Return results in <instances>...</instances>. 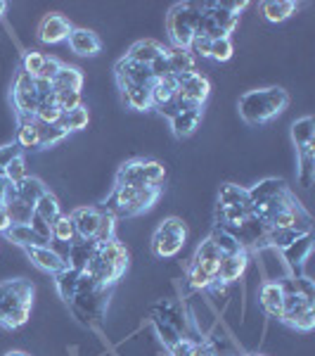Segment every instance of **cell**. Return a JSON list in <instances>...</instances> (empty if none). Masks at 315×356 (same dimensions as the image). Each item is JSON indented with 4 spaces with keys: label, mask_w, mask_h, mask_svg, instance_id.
<instances>
[{
    "label": "cell",
    "mask_w": 315,
    "mask_h": 356,
    "mask_svg": "<svg viewBox=\"0 0 315 356\" xmlns=\"http://www.w3.org/2000/svg\"><path fill=\"white\" fill-rule=\"evenodd\" d=\"M71 22L67 19L65 15H45L38 24V41L45 45H57V43H65L71 33Z\"/></svg>",
    "instance_id": "10"
},
{
    "label": "cell",
    "mask_w": 315,
    "mask_h": 356,
    "mask_svg": "<svg viewBox=\"0 0 315 356\" xmlns=\"http://www.w3.org/2000/svg\"><path fill=\"white\" fill-rule=\"evenodd\" d=\"M12 186H15V195H17V197H19L22 202H26L28 207L36 204L38 200H41V195L48 191L41 178H33V176L22 178L19 183H12Z\"/></svg>",
    "instance_id": "27"
},
{
    "label": "cell",
    "mask_w": 315,
    "mask_h": 356,
    "mask_svg": "<svg viewBox=\"0 0 315 356\" xmlns=\"http://www.w3.org/2000/svg\"><path fill=\"white\" fill-rule=\"evenodd\" d=\"M315 145V143H313ZM306 145V147H296V157H299V169H296V176H299V183L303 188H311L313 178H315V147Z\"/></svg>",
    "instance_id": "33"
},
{
    "label": "cell",
    "mask_w": 315,
    "mask_h": 356,
    "mask_svg": "<svg viewBox=\"0 0 315 356\" xmlns=\"http://www.w3.org/2000/svg\"><path fill=\"white\" fill-rule=\"evenodd\" d=\"M221 252L219 247H216V243L211 238H206L204 243H199L197 252H194L192 257V264L194 266H199L204 273H209L211 278H216V268H219V261H221Z\"/></svg>",
    "instance_id": "18"
},
{
    "label": "cell",
    "mask_w": 315,
    "mask_h": 356,
    "mask_svg": "<svg viewBox=\"0 0 315 356\" xmlns=\"http://www.w3.org/2000/svg\"><path fill=\"white\" fill-rule=\"evenodd\" d=\"M43 62H45V55L38 53V50H26L22 55V72H26L31 79H36L43 69Z\"/></svg>",
    "instance_id": "44"
},
{
    "label": "cell",
    "mask_w": 315,
    "mask_h": 356,
    "mask_svg": "<svg viewBox=\"0 0 315 356\" xmlns=\"http://www.w3.org/2000/svg\"><path fill=\"white\" fill-rule=\"evenodd\" d=\"M176 90H178V81L176 76H164V79H154V83L150 86L152 93V107H164L169 105L171 100L176 97Z\"/></svg>",
    "instance_id": "29"
},
{
    "label": "cell",
    "mask_w": 315,
    "mask_h": 356,
    "mask_svg": "<svg viewBox=\"0 0 315 356\" xmlns=\"http://www.w3.org/2000/svg\"><path fill=\"white\" fill-rule=\"evenodd\" d=\"M301 235H306V233L291 231V228H266L263 245H271V247H278V250H284V247H289L291 243H296Z\"/></svg>",
    "instance_id": "37"
},
{
    "label": "cell",
    "mask_w": 315,
    "mask_h": 356,
    "mask_svg": "<svg viewBox=\"0 0 315 356\" xmlns=\"http://www.w3.org/2000/svg\"><path fill=\"white\" fill-rule=\"evenodd\" d=\"M261 10L268 22L280 24V22L289 19V17L299 10V3H294V0H268V3L261 5Z\"/></svg>",
    "instance_id": "31"
},
{
    "label": "cell",
    "mask_w": 315,
    "mask_h": 356,
    "mask_svg": "<svg viewBox=\"0 0 315 356\" xmlns=\"http://www.w3.org/2000/svg\"><path fill=\"white\" fill-rule=\"evenodd\" d=\"M10 226H12V223H10L8 209H5V204L0 202V233H5V231H8Z\"/></svg>",
    "instance_id": "57"
},
{
    "label": "cell",
    "mask_w": 315,
    "mask_h": 356,
    "mask_svg": "<svg viewBox=\"0 0 315 356\" xmlns=\"http://www.w3.org/2000/svg\"><path fill=\"white\" fill-rule=\"evenodd\" d=\"M97 257L100 259H105L107 264H112V266H117V268H128V250L119 243L117 238L110 240V243H102V245H97Z\"/></svg>",
    "instance_id": "30"
},
{
    "label": "cell",
    "mask_w": 315,
    "mask_h": 356,
    "mask_svg": "<svg viewBox=\"0 0 315 356\" xmlns=\"http://www.w3.org/2000/svg\"><path fill=\"white\" fill-rule=\"evenodd\" d=\"M166 60H169V69L171 76H178V74H187L194 72V57L187 53V50L180 48H166Z\"/></svg>",
    "instance_id": "34"
},
{
    "label": "cell",
    "mask_w": 315,
    "mask_h": 356,
    "mask_svg": "<svg viewBox=\"0 0 315 356\" xmlns=\"http://www.w3.org/2000/svg\"><path fill=\"white\" fill-rule=\"evenodd\" d=\"M209 48H211V38L194 36L192 43H190V48H187V53H190L192 57L194 55H197V57H209Z\"/></svg>",
    "instance_id": "55"
},
{
    "label": "cell",
    "mask_w": 315,
    "mask_h": 356,
    "mask_svg": "<svg viewBox=\"0 0 315 356\" xmlns=\"http://www.w3.org/2000/svg\"><path fill=\"white\" fill-rule=\"evenodd\" d=\"M311 252H313V235L306 233V235H301L296 243L284 247L282 254H284V261H287L291 268H296V266H301L308 257H311Z\"/></svg>",
    "instance_id": "28"
},
{
    "label": "cell",
    "mask_w": 315,
    "mask_h": 356,
    "mask_svg": "<svg viewBox=\"0 0 315 356\" xmlns=\"http://www.w3.org/2000/svg\"><path fill=\"white\" fill-rule=\"evenodd\" d=\"M55 105L60 107V112L76 110V107L83 105L81 93H76V90H60V93H55Z\"/></svg>",
    "instance_id": "46"
},
{
    "label": "cell",
    "mask_w": 315,
    "mask_h": 356,
    "mask_svg": "<svg viewBox=\"0 0 315 356\" xmlns=\"http://www.w3.org/2000/svg\"><path fill=\"white\" fill-rule=\"evenodd\" d=\"M280 283H282L284 290V312L280 321L299 332H311L315 328V300L296 292L291 278H284Z\"/></svg>",
    "instance_id": "5"
},
{
    "label": "cell",
    "mask_w": 315,
    "mask_h": 356,
    "mask_svg": "<svg viewBox=\"0 0 315 356\" xmlns=\"http://www.w3.org/2000/svg\"><path fill=\"white\" fill-rule=\"evenodd\" d=\"M33 288L24 278H12L0 283V328L17 330L28 323L33 307Z\"/></svg>",
    "instance_id": "1"
},
{
    "label": "cell",
    "mask_w": 315,
    "mask_h": 356,
    "mask_svg": "<svg viewBox=\"0 0 315 356\" xmlns=\"http://www.w3.org/2000/svg\"><path fill=\"white\" fill-rule=\"evenodd\" d=\"M22 178H26L24 154H19V157H15L12 162L8 164V169H5V181H8V183H19Z\"/></svg>",
    "instance_id": "50"
},
{
    "label": "cell",
    "mask_w": 315,
    "mask_h": 356,
    "mask_svg": "<svg viewBox=\"0 0 315 356\" xmlns=\"http://www.w3.org/2000/svg\"><path fill=\"white\" fill-rule=\"evenodd\" d=\"M124 93V100L130 110L137 112H145L152 110V93H150V86H140V83H119Z\"/></svg>",
    "instance_id": "20"
},
{
    "label": "cell",
    "mask_w": 315,
    "mask_h": 356,
    "mask_svg": "<svg viewBox=\"0 0 315 356\" xmlns=\"http://www.w3.org/2000/svg\"><path fill=\"white\" fill-rule=\"evenodd\" d=\"M8 191H10V183L5 181V178H0V202H5V197H8Z\"/></svg>",
    "instance_id": "58"
},
{
    "label": "cell",
    "mask_w": 315,
    "mask_h": 356,
    "mask_svg": "<svg viewBox=\"0 0 315 356\" xmlns=\"http://www.w3.org/2000/svg\"><path fill=\"white\" fill-rule=\"evenodd\" d=\"M202 124V110H180L171 117V131L176 138H190Z\"/></svg>",
    "instance_id": "19"
},
{
    "label": "cell",
    "mask_w": 315,
    "mask_h": 356,
    "mask_svg": "<svg viewBox=\"0 0 315 356\" xmlns=\"http://www.w3.org/2000/svg\"><path fill=\"white\" fill-rule=\"evenodd\" d=\"M164 45L159 41H152V38H145V41H137L130 45V50L126 53V57L133 62H140V65H147L150 67L159 55H164Z\"/></svg>",
    "instance_id": "22"
},
{
    "label": "cell",
    "mask_w": 315,
    "mask_h": 356,
    "mask_svg": "<svg viewBox=\"0 0 315 356\" xmlns=\"http://www.w3.org/2000/svg\"><path fill=\"white\" fill-rule=\"evenodd\" d=\"M12 95H36V79H31L19 69L12 81Z\"/></svg>",
    "instance_id": "47"
},
{
    "label": "cell",
    "mask_w": 315,
    "mask_h": 356,
    "mask_svg": "<svg viewBox=\"0 0 315 356\" xmlns=\"http://www.w3.org/2000/svg\"><path fill=\"white\" fill-rule=\"evenodd\" d=\"M53 240H57V243H65L67 247L76 240V228H74L69 214H60L53 221Z\"/></svg>",
    "instance_id": "40"
},
{
    "label": "cell",
    "mask_w": 315,
    "mask_h": 356,
    "mask_svg": "<svg viewBox=\"0 0 315 356\" xmlns=\"http://www.w3.org/2000/svg\"><path fill=\"white\" fill-rule=\"evenodd\" d=\"M235 53V45H232V38L230 36H223V38H216L211 41V48H209V57L216 62H228Z\"/></svg>",
    "instance_id": "43"
},
{
    "label": "cell",
    "mask_w": 315,
    "mask_h": 356,
    "mask_svg": "<svg viewBox=\"0 0 315 356\" xmlns=\"http://www.w3.org/2000/svg\"><path fill=\"white\" fill-rule=\"evenodd\" d=\"M259 302H261V309L271 316V318H278V321L282 318V312H284L282 283H280V280H268V283H263L259 292Z\"/></svg>",
    "instance_id": "15"
},
{
    "label": "cell",
    "mask_w": 315,
    "mask_h": 356,
    "mask_svg": "<svg viewBox=\"0 0 315 356\" xmlns=\"http://www.w3.org/2000/svg\"><path fill=\"white\" fill-rule=\"evenodd\" d=\"M5 209H8V216H10V223L12 226H24V223L31 221L33 216V207H28L26 202H22L19 197L15 195V186L10 183V191H8V197H5Z\"/></svg>",
    "instance_id": "24"
},
{
    "label": "cell",
    "mask_w": 315,
    "mask_h": 356,
    "mask_svg": "<svg viewBox=\"0 0 315 356\" xmlns=\"http://www.w3.org/2000/svg\"><path fill=\"white\" fill-rule=\"evenodd\" d=\"M5 356H31V354H26V352H17V349H15V352H8Z\"/></svg>",
    "instance_id": "59"
},
{
    "label": "cell",
    "mask_w": 315,
    "mask_h": 356,
    "mask_svg": "<svg viewBox=\"0 0 315 356\" xmlns=\"http://www.w3.org/2000/svg\"><path fill=\"white\" fill-rule=\"evenodd\" d=\"M19 119V131H17V145L22 147V152L26 150H41V124L38 119Z\"/></svg>",
    "instance_id": "21"
},
{
    "label": "cell",
    "mask_w": 315,
    "mask_h": 356,
    "mask_svg": "<svg viewBox=\"0 0 315 356\" xmlns=\"http://www.w3.org/2000/svg\"><path fill=\"white\" fill-rule=\"evenodd\" d=\"M3 235L10 240V243L24 247V250H26V247H48L50 245V240L41 238V235L33 231L28 223H24V226H10Z\"/></svg>",
    "instance_id": "23"
},
{
    "label": "cell",
    "mask_w": 315,
    "mask_h": 356,
    "mask_svg": "<svg viewBox=\"0 0 315 356\" xmlns=\"http://www.w3.org/2000/svg\"><path fill=\"white\" fill-rule=\"evenodd\" d=\"M114 231H117V219H114L112 214H102V221H100V228H97L95 233V243L102 245V243H110V240H114Z\"/></svg>",
    "instance_id": "48"
},
{
    "label": "cell",
    "mask_w": 315,
    "mask_h": 356,
    "mask_svg": "<svg viewBox=\"0 0 315 356\" xmlns=\"http://www.w3.org/2000/svg\"><path fill=\"white\" fill-rule=\"evenodd\" d=\"M187 240V228L178 216H169L159 223V228L152 235V252L159 259H173L180 254Z\"/></svg>",
    "instance_id": "7"
},
{
    "label": "cell",
    "mask_w": 315,
    "mask_h": 356,
    "mask_svg": "<svg viewBox=\"0 0 315 356\" xmlns=\"http://www.w3.org/2000/svg\"><path fill=\"white\" fill-rule=\"evenodd\" d=\"M60 117H62V112H60V107H57V105H38L36 119L41 124L55 126V124H60Z\"/></svg>",
    "instance_id": "51"
},
{
    "label": "cell",
    "mask_w": 315,
    "mask_h": 356,
    "mask_svg": "<svg viewBox=\"0 0 315 356\" xmlns=\"http://www.w3.org/2000/svg\"><path fill=\"white\" fill-rule=\"evenodd\" d=\"M67 41H69V48L81 57H95L102 50L100 36H97L95 31H90V29H71Z\"/></svg>",
    "instance_id": "16"
},
{
    "label": "cell",
    "mask_w": 315,
    "mask_h": 356,
    "mask_svg": "<svg viewBox=\"0 0 315 356\" xmlns=\"http://www.w3.org/2000/svg\"><path fill=\"white\" fill-rule=\"evenodd\" d=\"M114 74H117V83H140V86H152L154 83L150 67L128 60L126 55L117 62Z\"/></svg>",
    "instance_id": "14"
},
{
    "label": "cell",
    "mask_w": 315,
    "mask_h": 356,
    "mask_svg": "<svg viewBox=\"0 0 315 356\" xmlns=\"http://www.w3.org/2000/svg\"><path fill=\"white\" fill-rule=\"evenodd\" d=\"M249 266V250H242L237 254H223L216 268V283L219 285H230L235 280H239Z\"/></svg>",
    "instance_id": "11"
},
{
    "label": "cell",
    "mask_w": 315,
    "mask_h": 356,
    "mask_svg": "<svg viewBox=\"0 0 315 356\" xmlns=\"http://www.w3.org/2000/svg\"><path fill=\"white\" fill-rule=\"evenodd\" d=\"M284 191H287V183H284L282 178H266V181H261L259 186H254L249 191L251 207L266 202V200H271V197H275V195H280Z\"/></svg>",
    "instance_id": "32"
},
{
    "label": "cell",
    "mask_w": 315,
    "mask_h": 356,
    "mask_svg": "<svg viewBox=\"0 0 315 356\" xmlns=\"http://www.w3.org/2000/svg\"><path fill=\"white\" fill-rule=\"evenodd\" d=\"M209 238L216 243V247H219L221 254H237V252H242V250H244V247L239 245V240L235 238L232 233L223 231V228H216V231L211 233Z\"/></svg>",
    "instance_id": "41"
},
{
    "label": "cell",
    "mask_w": 315,
    "mask_h": 356,
    "mask_svg": "<svg viewBox=\"0 0 315 356\" xmlns=\"http://www.w3.org/2000/svg\"><path fill=\"white\" fill-rule=\"evenodd\" d=\"M162 197V188H133V186H114L110 197L105 200L102 211L112 214L114 219H130L142 211L152 209Z\"/></svg>",
    "instance_id": "3"
},
{
    "label": "cell",
    "mask_w": 315,
    "mask_h": 356,
    "mask_svg": "<svg viewBox=\"0 0 315 356\" xmlns=\"http://www.w3.org/2000/svg\"><path fill=\"white\" fill-rule=\"evenodd\" d=\"M166 178V169L157 159L137 157L126 162L117 174V186H133V188H162Z\"/></svg>",
    "instance_id": "6"
},
{
    "label": "cell",
    "mask_w": 315,
    "mask_h": 356,
    "mask_svg": "<svg viewBox=\"0 0 315 356\" xmlns=\"http://www.w3.org/2000/svg\"><path fill=\"white\" fill-rule=\"evenodd\" d=\"M5 10H8V3H3V0H0V17L5 15Z\"/></svg>",
    "instance_id": "60"
},
{
    "label": "cell",
    "mask_w": 315,
    "mask_h": 356,
    "mask_svg": "<svg viewBox=\"0 0 315 356\" xmlns=\"http://www.w3.org/2000/svg\"><path fill=\"white\" fill-rule=\"evenodd\" d=\"M247 356H263V354H247Z\"/></svg>",
    "instance_id": "61"
},
{
    "label": "cell",
    "mask_w": 315,
    "mask_h": 356,
    "mask_svg": "<svg viewBox=\"0 0 315 356\" xmlns=\"http://www.w3.org/2000/svg\"><path fill=\"white\" fill-rule=\"evenodd\" d=\"M83 88V72L76 67H69V65H62L57 76L53 79V90L60 93V90H76L81 93Z\"/></svg>",
    "instance_id": "26"
},
{
    "label": "cell",
    "mask_w": 315,
    "mask_h": 356,
    "mask_svg": "<svg viewBox=\"0 0 315 356\" xmlns=\"http://www.w3.org/2000/svg\"><path fill=\"white\" fill-rule=\"evenodd\" d=\"M221 8L239 17V13H242V10L247 8V3H225V0H221Z\"/></svg>",
    "instance_id": "56"
},
{
    "label": "cell",
    "mask_w": 315,
    "mask_h": 356,
    "mask_svg": "<svg viewBox=\"0 0 315 356\" xmlns=\"http://www.w3.org/2000/svg\"><path fill=\"white\" fill-rule=\"evenodd\" d=\"M178 81V90H176V107L180 110H202L204 102L211 95V83L204 74L199 72H187L176 76Z\"/></svg>",
    "instance_id": "8"
},
{
    "label": "cell",
    "mask_w": 315,
    "mask_h": 356,
    "mask_svg": "<svg viewBox=\"0 0 315 356\" xmlns=\"http://www.w3.org/2000/svg\"><path fill=\"white\" fill-rule=\"evenodd\" d=\"M26 257L31 259V264L36 268H41V271L45 273H60L67 268V259L65 254H60L57 250H53V247H26Z\"/></svg>",
    "instance_id": "13"
},
{
    "label": "cell",
    "mask_w": 315,
    "mask_h": 356,
    "mask_svg": "<svg viewBox=\"0 0 315 356\" xmlns=\"http://www.w3.org/2000/svg\"><path fill=\"white\" fill-rule=\"evenodd\" d=\"M95 252H97V243H95V240H81V238H76L71 245H69V252L65 254L67 268H74V271L81 273L83 268H85V264H88L95 257Z\"/></svg>",
    "instance_id": "17"
},
{
    "label": "cell",
    "mask_w": 315,
    "mask_h": 356,
    "mask_svg": "<svg viewBox=\"0 0 315 356\" xmlns=\"http://www.w3.org/2000/svg\"><path fill=\"white\" fill-rule=\"evenodd\" d=\"M55 285H57V292H60L62 300H65L67 304H71L74 297H76L78 271H74V268H65V271L55 273Z\"/></svg>",
    "instance_id": "36"
},
{
    "label": "cell",
    "mask_w": 315,
    "mask_h": 356,
    "mask_svg": "<svg viewBox=\"0 0 315 356\" xmlns=\"http://www.w3.org/2000/svg\"><path fill=\"white\" fill-rule=\"evenodd\" d=\"M28 226H31L33 231L41 235V238H45V240H50V243H53V226H50L48 221H43L41 216L36 214V211H33V216H31V221H28Z\"/></svg>",
    "instance_id": "54"
},
{
    "label": "cell",
    "mask_w": 315,
    "mask_h": 356,
    "mask_svg": "<svg viewBox=\"0 0 315 356\" xmlns=\"http://www.w3.org/2000/svg\"><path fill=\"white\" fill-rule=\"evenodd\" d=\"M102 214H105V211L97 209V207H78V209H74L71 214H69V219H71L74 228H76V238L93 240L97 228H100Z\"/></svg>",
    "instance_id": "12"
},
{
    "label": "cell",
    "mask_w": 315,
    "mask_h": 356,
    "mask_svg": "<svg viewBox=\"0 0 315 356\" xmlns=\"http://www.w3.org/2000/svg\"><path fill=\"white\" fill-rule=\"evenodd\" d=\"M33 211H36V214L41 216L43 221H48L50 226H53V221L62 214L60 202H57V197H55V195L50 193V191H45V193L41 195V200H38V202L33 204Z\"/></svg>",
    "instance_id": "39"
},
{
    "label": "cell",
    "mask_w": 315,
    "mask_h": 356,
    "mask_svg": "<svg viewBox=\"0 0 315 356\" xmlns=\"http://www.w3.org/2000/svg\"><path fill=\"white\" fill-rule=\"evenodd\" d=\"M41 124V122H38ZM69 134L67 131H62L60 126H45V124H41V147H53V145H57V143H62L65 140Z\"/></svg>",
    "instance_id": "49"
},
{
    "label": "cell",
    "mask_w": 315,
    "mask_h": 356,
    "mask_svg": "<svg viewBox=\"0 0 315 356\" xmlns=\"http://www.w3.org/2000/svg\"><path fill=\"white\" fill-rule=\"evenodd\" d=\"M90 122V112H88V107L81 105V107H76V110H69V112H62V117H60V129L62 131H67V134H74V131H83L85 126H88Z\"/></svg>",
    "instance_id": "35"
},
{
    "label": "cell",
    "mask_w": 315,
    "mask_h": 356,
    "mask_svg": "<svg viewBox=\"0 0 315 356\" xmlns=\"http://www.w3.org/2000/svg\"><path fill=\"white\" fill-rule=\"evenodd\" d=\"M69 307L76 312V316L81 321H97L102 318L107 309V290L105 288H95V290H85V292H76L74 302Z\"/></svg>",
    "instance_id": "9"
},
{
    "label": "cell",
    "mask_w": 315,
    "mask_h": 356,
    "mask_svg": "<svg viewBox=\"0 0 315 356\" xmlns=\"http://www.w3.org/2000/svg\"><path fill=\"white\" fill-rule=\"evenodd\" d=\"M19 154H24V152H22V147L17 145V143L0 147V178H5V169H8V164L12 162L15 157H19Z\"/></svg>",
    "instance_id": "53"
},
{
    "label": "cell",
    "mask_w": 315,
    "mask_h": 356,
    "mask_svg": "<svg viewBox=\"0 0 315 356\" xmlns=\"http://www.w3.org/2000/svg\"><path fill=\"white\" fill-rule=\"evenodd\" d=\"M154 328H157L159 337H162V342H164L169 349L180 340V330H178V328H173L171 323H166V321H162L159 316H154Z\"/></svg>",
    "instance_id": "45"
},
{
    "label": "cell",
    "mask_w": 315,
    "mask_h": 356,
    "mask_svg": "<svg viewBox=\"0 0 315 356\" xmlns=\"http://www.w3.org/2000/svg\"><path fill=\"white\" fill-rule=\"evenodd\" d=\"M187 285H190L192 290H209V288H216V278H211L209 273H204L199 266H194L190 264V268H187Z\"/></svg>",
    "instance_id": "42"
},
{
    "label": "cell",
    "mask_w": 315,
    "mask_h": 356,
    "mask_svg": "<svg viewBox=\"0 0 315 356\" xmlns=\"http://www.w3.org/2000/svg\"><path fill=\"white\" fill-rule=\"evenodd\" d=\"M204 10L199 3H178L171 8L166 26H169V36L173 41V48L187 50L192 38L199 33V24H202Z\"/></svg>",
    "instance_id": "4"
},
{
    "label": "cell",
    "mask_w": 315,
    "mask_h": 356,
    "mask_svg": "<svg viewBox=\"0 0 315 356\" xmlns=\"http://www.w3.org/2000/svg\"><path fill=\"white\" fill-rule=\"evenodd\" d=\"M291 140H294L296 147L313 145L315 143V122L311 117L296 119V122L291 124Z\"/></svg>",
    "instance_id": "38"
},
{
    "label": "cell",
    "mask_w": 315,
    "mask_h": 356,
    "mask_svg": "<svg viewBox=\"0 0 315 356\" xmlns=\"http://www.w3.org/2000/svg\"><path fill=\"white\" fill-rule=\"evenodd\" d=\"M219 207H239V209H254L249 200L247 188H239L235 183H225L219 191Z\"/></svg>",
    "instance_id": "25"
},
{
    "label": "cell",
    "mask_w": 315,
    "mask_h": 356,
    "mask_svg": "<svg viewBox=\"0 0 315 356\" xmlns=\"http://www.w3.org/2000/svg\"><path fill=\"white\" fill-rule=\"evenodd\" d=\"M289 105L287 90L278 88H256L239 97V117L251 126L268 124L271 119L280 117Z\"/></svg>",
    "instance_id": "2"
},
{
    "label": "cell",
    "mask_w": 315,
    "mask_h": 356,
    "mask_svg": "<svg viewBox=\"0 0 315 356\" xmlns=\"http://www.w3.org/2000/svg\"><path fill=\"white\" fill-rule=\"evenodd\" d=\"M60 67H62V62L57 60V57H45L43 69H41V74H38V76H36V81L53 83V79L57 76V72H60Z\"/></svg>",
    "instance_id": "52"
}]
</instances>
